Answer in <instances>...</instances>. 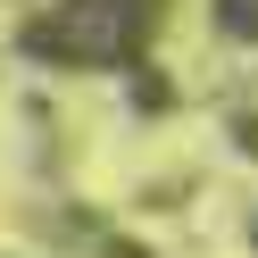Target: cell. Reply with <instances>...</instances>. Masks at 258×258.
Returning <instances> with one entry per match:
<instances>
[{
    "instance_id": "6da1fadb",
    "label": "cell",
    "mask_w": 258,
    "mask_h": 258,
    "mask_svg": "<svg viewBox=\"0 0 258 258\" xmlns=\"http://www.w3.org/2000/svg\"><path fill=\"white\" fill-rule=\"evenodd\" d=\"M158 17H167V0H58L50 17H34L25 50L58 58V67H134Z\"/></svg>"
}]
</instances>
